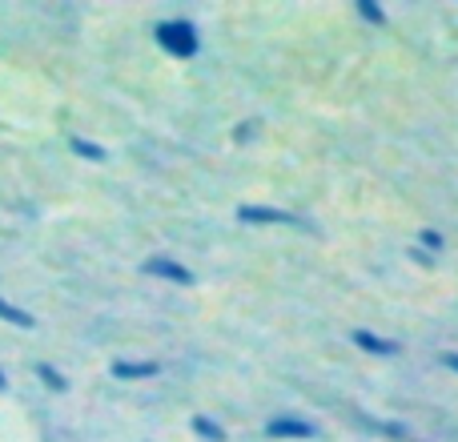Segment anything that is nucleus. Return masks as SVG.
<instances>
[{"mask_svg": "<svg viewBox=\"0 0 458 442\" xmlns=\"http://www.w3.org/2000/svg\"><path fill=\"white\" fill-rule=\"evenodd\" d=\"M153 40H157V48L165 56H174V61H193V56L201 53V32H198V24L185 21V16L157 21L153 24Z\"/></svg>", "mask_w": 458, "mask_h": 442, "instance_id": "nucleus-1", "label": "nucleus"}, {"mask_svg": "<svg viewBox=\"0 0 458 442\" xmlns=\"http://www.w3.org/2000/svg\"><path fill=\"white\" fill-rule=\"evenodd\" d=\"M237 221L242 225H290V229H314L306 217L282 206H237Z\"/></svg>", "mask_w": 458, "mask_h": 442, "instance_id": "nucleus-2", "label": "nucleus"}, {"mask_svg": "<svg viewBox=\"0 0 458 442\" xmlns=\"http://www.w3.org/2000/svg\"><path fill=\"white\" fill-rule=\"evenodd\" d=\"M141 274L145 277H157V282H169V285H193V269L177 258H165V253H153V258L141 261Z\"/></svg>", "mask_w": 458, "mask_h": 442, "instance_id": "nucleus-3", "label": "nucleus"}, {"mask_svg": "<svg viewBox=\"0 0 458 442\" xmlns=\"http://www.w3.org/2000/svg\"><path fill=\"white\" fill-rule=\"evenodd\" d=\"M266 435L269 438H293V442H306L318 435V427L310 419H298V414H274L266 422Z\"/></svg>", "mask_w": 458, "mask_h": 442, "instance_id": "nucleus-4", "label": "nucleus"}, {"mask_svg": "<svg viewBox=\"0 0 458 442\" xmlns=\"http://www.w3.org/2000/svg\"><path fill=\"white\" fill-rule=\"evenodd\" d=\"M109 374L117 382H145V378H157L161 362H153V358H141V362H133V358H117V362L109 366Z\"/></svg>", "mask_w": 458, "mask_h": 442, "instance_id": "nucleus-5", "label": "nucleus"}, {"mask_svg": "<svg viewBox=\"0 0 458 442\" xmlns=\"http://www.w3.org/2000/svg\"><path fill=\"white\" fill-rule=\"evenodd\" d=\"M350 342H354L362 354H374V358H394V354H403V346H398L394 338H382V334H374V330H354V334H350Z\"/></svg>", "mask_w": 458, "mask_h": 442, "instance_id": "nucleus-6", "label": "nucleus"}, {"mask_svg": "<svg viewBox=\"0 0 458 442\" xmlns=\"http://www.w3.org/2000/svg\"><path fill=\"white\" fill-rule=\"evenodd\" d=\"M69 149L77 153L81 161H93V166H105V161H109V149H105V145L89 141V137H81V133H72V137H69Z\"/></svg>", "mask_w": 458, "mask_h": 442, "instance_id": "nucleus-7", "label": "nucleus"}, {"mask_svg": "<svg viewBox=\"0 0 458 442\" xmlns=\"http://www.w3.org/2000/svg\"><path fill=\"white\" fill-rule=\"evenodd\" d=\"M32 374H37V382L45 390H53V395H64V390H69V378H64V370H56L53 362H37V366H32Z\"/></svg>", "mask_w": 458, "mask_h": 442, "instance_id": "nucleus-8", "label": "nucleus"}, {"mask_svg": "<svg viewBox=\"0 0 458 442\" xmlns=\"http://www.w3.org/2000/svg\"><path fill=\"white\" fill-rule=\"evenodd\" d=\"M0 322L16 326V330H32V326H37V318H32L29 310H21V306H16V302L0 298Z\"/></svg>", "mask_w": 458, "mask_h": 442, "instance_id": "nucleus-9", "label": "nucleus"}, {"mask_svg": "<svg viewBox=\"0 0 458 442\" xmlns=\"http://www.w3.org/2000/svg\"><path fill=\"white\" fill-rule=\"evenodd\" d=\"M193 435L198 438H206V442H225V427L217 419H209V414H193Z\"/></svg>", "mask_w": 458, "mask_h": 442, "instance_id": "nucleus-10", "label": "nucleus"}, {"mask_svg": "<svg viewBox=\"0 0 458 442\" xmlns=\"http://www.w3.org/2000/svg\"><path fill=\"white\" fill-rule=\"evenodd\" d=\"M419 250L430 253V258H438V253L446 250V237L438 234V229H419Z\"/></svg>", "mask_w": 458, "mask_h": 442, "instance_id": "nucleus-11", "label": "nucleus"}, {"mask_svg": "<svg viewBox=\"0 0 458 442\" xmlns=\"http://www.w3.org/2000/svg\"><path fill=\"white\" fill-rule=\"evenodd\" d=\"M354 8H358V16H362L366 24H378V29H382V24H386V8H382L378 0H358Z\"/></svg>", "mask_w": 458, "mask_h": 442, "instance_id": "nucleus-12", "label": "nucleus"}, {"mask_svg": "<svg viewBox=\"0 0 458 442\" xmlns=\"http://www.w3.org/2000/svg\"><path fill=\"white\" fill-rule=\"evenodd\" d=\"M362 427H370V430H382V435H390V438H406V427H398V422H382V419H362Z\"/></svg>", "mask_w": 458, "mask_h": 442, "instance_id": "nucleus-13", "label": "nucleus"}, {"mask_svg": "<svg viewBox=\"0 0 458 442\" xmlns=\"http://www.w3.org/2000/svg\"><path fill=\"white\" fill-rule=\"evenodd\" d=\"M253 129H258V121H242V125L233 129V141H237V145H242V141H250V137H253Z\"/></svg>", "mask_w": 458, "mask_h": 442, "instance_id": "nucleus-14", "label": "nucleus"}, {"mask_svg": "<svg viewBox=\"0 0 458 442\" xmlns=\"http://www.w3.org/2000/svg\"><path fill=\"white\" fill-rule=\"evenodd\" d=\"M411 258L419 261V266H427V269H430V266H435V261H438V258H430V253H422L419 245H411Z\"/></svg>", "mask_w": 458, "mask_h": 442, "instance_id": "nucleus-15", "label": "nucleus"}, {"mask_svg": "<svg viewBox=\"0 0 458 442\" xmlns=\"http://www.w3.org/2000/svg\"><path fill=\"white\" fill-rule=\"evenodd\" d=\"M443 366H446V370H454V374H458V354H443Z\"/></svg>", "mask_w": 458, "mask_h": 442, "instance_id": "nucleus-16", "label": "nucleus"}, {"mask_svg": "<svg viewBox=\"0 0 458 442\" xmlns=\"http://www.w3.org/2000/svg\"><path fill=\"white\" fill-rule=\"evenodd\" d=\"M4 390H8V374L0 370V395H4Z\"/></svg>", "mask_w": 458, "mask_h": 442, "instance_id": "nucleus-17", "label": "nucleus"}]
</instances>
